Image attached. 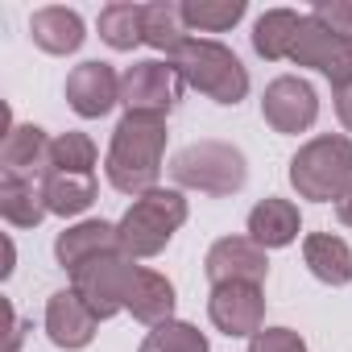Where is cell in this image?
Segmentation results:
<instances>
[{"instance_id": "8992f818", "label": "cell", "mask_w": 352, "mask_h": 352, "mask_svg": "<svg viewBox=\"0 0 352 352\" xmlns=\"http://www.w3.org/2000/svg\"><path fill=\"white\" fill-rule=\"evenodd\" d=\"M137 270H141V265H133V257H124V253L116 249V253L91 257V261H83L79 270H71V290L96 311V319H112V315L124 311Z\"/></svg>"}, {"instance_id": "ba28073f", "label": "cell", "mask_w": 352, "mask_h": 352, "mask_svg": "<svg viewBox=\"0 0 352 352\" xmlns=\"http://www.w3.org/2000/svg\"><path fill=\"white\" fill-rule=\"evenodd\" d=\"M183 75L174 71L170 63H133L124 75H120V104L124 112H145V116H166L183 96Z\"/></svg>"}, {"instance_id": "603a6c76", "label": "cell", "mask_w": 352, "mask_h": 352, "mask_svg": "<svg viewBox=\"0 0 352 352\" xmlns=\"http://www.w3.org/2000/svg\"><path fill=\"white\" fill-rule=\"evenodd\" d=\"M100 38L112 50H133L145 42V5H129V0H116V5L100 9Z\"/></svg>"}, {"instance_id": "8fae6325", "label": "cell", "mask_w": 352, "mask_h": 352, "mask_svg": "<svg viewBox=\"0 0 352 352\" xmlns=\"http://www.w3.org/2000/svg\"><path fill=\"white\" fill-rule=\"evenodd\" d=\"M204 270H208L212 286H224V282H253V286H261L265 274H270V257L249 236H220L208 249Z\"/></svg>"}, {"instance_id": "5b68a950", "label": "cell", "mask_w": 352, "mask_h": 352, "mask_svg": "<svg viewBox=\"0 0 352 352\" xmlns=\"http://www.w3.org/2000/svg\"><path fill=\"white\" fill-rule=\"evenodd\" d=\"M170 179L199 195H236L249 179V166L245 153L228 141H195L174 153Z\"/></svg>"}, {"instance_id": "d6986e66", "label": "cell", "mask_w": 352, "mask_h": 352, "mask_svg": "<svg viewBox=\"0 0 352 352\" xmlns=\"http://www.w3.org/2000/svg\"><path fill=\"white\" fill-rule=\"evenodd\" d=\"M302 261L323 286H348L352 282V249H348V241H340L331 232H311L302 241Z\"/></svg>"}, {"instance_id": "2e32d148", "label": "cell", "mask_w": 352, "mask_h": 352, "mask_svg": "<svg viewBox=\"0 0 352 352\" xmlns=\"http://www.w3.org/2000/svg\"><path fill=\"white\" fill-rule=\"evenodd\" d=\"M30 38H34L38 50L63 58V54H75L87 34H83V17H79L75 9L46 5V9H38V13L30 17Z\"/></svg>"}, {"instance_id": "f546056e", "label": "cell", "mask_w": 352, "mask_h": 352, "mask_svg": "<svg viewBox=\"0 0 352 352\" xmlns=\"http://www.w3.org/2000/svg\"><path fill=\"white\" fill-rule=\"evenodd\" d=\"M336 112H340L344 129L352 133V87H348V91H336Z\"/></svg>"}, {"instance_id": "83f0119b", "label": "cell", "mask_w": 352, "mask_h": 352, "mask_svg": "<svg viewBox=\"0 0 352 352\" xmlns=\"http://www.w3.org/2000/svg\"><path fill=\"white\" fill-rule=\"evenodd\" d=\"M311 17L340 38H352V0H315Z\"/></svg>"}, {"instance_id": "52a82bcc", "label": "cell", "mask_w": 352, "mask_h": 352, "mask_svg": "<svg viewBox=\"0 0 352 352\" xmlns=\"http://www.w3.org/2000/svg\"><path fill=\"white\" fill-rule=\"evenodd\" d=\"M290 63L294 67H315L336 91H348L352 87V38L331 34L311 13L302 17V30H298L294 50H290Z\"/></svg>"}, {"instance_id": "484cf974", "label": "cell", "mask_w": 352, "mask_h": 352, "mask_svg": "<svg viewBox=\"0 0 352 352\" xmlns=\"http://www.w3.org/2000/svg\"><path fill=\"white\" fill-rule=\"evenodd\" d=\"M137 352H212V344H208V336H204L195 323L166 319V323H157V327L141 340Z\"/></svg>"}, {"instance_id": "277c9868", "label": "cell", "mask_w": 352, "mask_h": 352, "mask_svg": "<svg viewBox=\"0 0 352 352\" xmlns=\"http://www.w3.org/2000/svg\"><path fill=\"white\" fill-rule=\"evenodd\" d=\"M183 224H187V199H183V191L153 187L149 195L133 199L129 212L120 216V224H116L120 253L133 257V261L137 257H157Z\"/></svg>"}, {"instance_id": "30bf717a", "label": "cell", "mask_w": 352, "mask_h": 352, "mask_svg": "<svg viewBox=\"0 0 352 352\" xmlns=\"http://www.w3.org/2000/svg\"><path fill=\"white\" fill-rule=\"evenodd\" d=\"M208 315H212L216 331H224L228 340H241V336L253 340V336L261 331V319H265L261 286H253V282H224V286H212Z\"/></svg>"}, {"instance_id": "f1b7e54d", "label": "cell", "mask_w": 352, "mask_h": 352, "mask_svg": "<svg viewBox=\"0 0 352 352\" xmlns=\"http://www.w3.org/2000/svg\"><path fill=\"white\" fill-rule=\"evenodd\" d=\"M249 352H307L302 336L290 331V327H261L253 340H249Z\"/></svg>"}, {"instance_id": "d4e9b609", "label": "cell", "mask_w": 352, "mask_h": 352, "mask_svg": "<svg viewBox=\"0 0 352 352\" xmlns=\"http://www.w3.org/2000/svg\"><path fill=\"white\" fill-rule=\"evenodd\" d=\"M245 0H183V17L199 34H224L245 17Z\"/></svg>"}, {"instance_id": "e0dca14e", "label": "cell", "mask_w": 352, "mask_h": 352, "mask_svg": "<svg viewBox=\"0 0 352 352\" xmlns=\"http://www.w3.org/2000/svg\"><path fill=\"white\" fill-rule=\"evenodd\" d=\"M298 228H302V216L290 199H261L253 212H249V241L261 245V249H286L298 241Z\"/></svg>"}, {"instance_id": "4316f807", "label": "cell", "mask_w": 352, "mask_h": 352, "mask_svg": "<svg viewBox=\"0 0 352 352\" xmlns=\"http://www.w3.org/2000/svg\"><path fill=\"white\" fill-rule=\"evenodd\" d=\"M96 141L87 133H58L50 141V174H96Z\"/></svg>"}, {"instance_id": "9c48e42d", "label": "cell", "mask_w": 352, "mask_h": 352, "mask_svg": "<svg viewBox=\"0 0 352 352\" xmlns=\"http://www.w3.org/2000/svg\"><path fill=\"white\" fill-rule=\"evenodd\" d=\"M261 116L274 133H307L319 116V96L307 79L298 75H282L265 87L261 96Z\"/></svg>"}, {"instance_id": "4dcf8cb0", "label": "cell", "mask_w": 352, "mask_h": 352, "mask_svg": "<svg viewBox=\"0 0 352 352\" xmlns=\"http://www.w3.org/2000/svg\"><path fill=\"white\" fill-rule=\"evenodd\" d=\"M336 220L352 228V183H348V191H344V195L336 199Z\"/></svg>"}, {"instance_id": "7c38bea8", "label": "cell", "mask_w": 352, "mask_h": 352, "mask_svg": "<svg viewBox=\"0 0 352 352\" xmlns=\"http://www.w3.org/2000/svg\"><path fill=\"white\" fill-rule=\"evenodd\" d=\"M67 104L83 120H100L120 104V75L108 63H79L67 75Z\"/></svg>"}, {"instance_id": "ffe728a7", "label": "cell", "mask_w": 352, "mask_h": 352, "mask_svg": "<svg viewBox=\"0 0 352 352\" xmlns=\"http://www.w3.org/2000/svg\"><path fill=\"white\" fill-rule=\"evenodd\" d=\"M124 311H129L133 319L149 323V327L166 323V319L174 315V286H170V278L157 274V270H137Z\"/></svg>"}, {"instance_id": "3957f363", "label": "cell", "mask_w": 352, "mask_h": 352, "mask_svg": "<svg viewBox=\"0 0 352 352\" xmlns=\"http://www.w3.org/2000/svg\"><path fill=\"white\" fill-rule=\"evenodd\" d=\"M352 183V137L344 133H323L298 145L290 157V187L298 199L311 204H336Z\"/></svg>"}, {"instance_id": "6da1fadb", "label": "cell", "mask_w": 352, "mask_h": 352, "mask_svg": "<svg viewBox=\"0 0 352 352\" xmlns=\"http://www.w3.org/2000/svg\"><path fill=\"white\" fill-rule=\"evenodd\" d=\"M162 153H166V116L124 112L120 124L112 129V145L104 157L108 183L133 199L149 195L162 174Z\"/></svg>"}, {"instance_id": "cb8c5ba5", "label": "cell", "mask_w": 352, "mask_h": 352, "mask_svg": "<svg viewBox=\"0 0 352 352\" xmlns=\"http://www.w3.org/2000/svg\"><path fill=\"white\" fill-rule=\"evenodd\" d=\"M187 30L191 25L183 17V5H174V0H153V5H145V46L174 54L187 42Z\"/></svg>"}, {"instance_id": "5bb4252c", "label": "cell", "mask_w": 352, "mask_h": 352, "mask_svg": "<svg viewBox=\"0 0 352 352\" xmlns=\"http://www.w3.org/2000/svg\"><path fill=\"white\" fill-rule=\"evenodd\" d=\"M0 170L13 179H42L50 174V137L38 124H9L0 141Z\"/></svg>"}, {"instance_id": "ac0fdd59", "label": "cell", "mask_w": 352, "mask_h": 352, "mask_svg": "<svg viewBox=\"0 0 352 352\" xmlns=\"http://www.w3.org/2000/svg\"><path fill=\"white\" fill-rule=\"evenodd\" d=\"M0 216H5L13 228H38L50 216L42 179H13V174H0Z\"/></svg>"}, {"instance_id": "4fadbf2b", "label": "cell", "mask_w": 352, "mask_h": 352, "mask_svg": "<svg viewBox=\"0 0 352 352\" xmlns=\"http://www.w3.org/2000/svg\"><path fill=\"white\" fill-rule=\"evenodd\" d=\"M96 327H100L96 311H91L75 290L50 294V302H46V336H50L54 348L79 352V348H87V344L96 340Z\"/></svg>"}, {"instance_id": "44dd1931", "label": "cell", "mask_w": 352, "mask_h": 352, "mask_svg": "<svg viewBox=\"0 0 352 352\" xmlns=\"http://www.w3.org/2000/svg\"><path fill=\"white\" fill-rule=\"evenodd\" d=\"M298 30H302V17L294 9H270L257 17L253 25V50L265 58V63H278V58H290L294 42H298Z\"/></svg>"}, {"instance_id": "9a60e30c", "label": "cell", "mask_w": 352, "mask_h": 352, "mask_svg": "<svg viewBox=\"0 0 352 352\" xmlns=\"http://www.w3.org/2000/svg\"><path fill=\"white\" fill-rule=\"evenodd\" d=\"M116 249H120V236H116V224H108V220L71 224V228L58 232V241H54V257H58L63 270H79L83 261L104 257V253H116Z\"/></svg>"}, {"instance_id": "7402d4cb", "label": "cell", "mask_w": 352, "mask_h": 352, "mask_svg": "<svg viewBox=\"0 0 352 352\" xmlns=\"http://www.w3.org/2000/svg\"><path fill=\"white\" fill-rule=\"evenodd\" d=\"M46 204H50V216H83L91 204H96V174H46Z\"/></svg>"}, {"instance_id": "7a4b0ae2", "label": "cell", "mask_w": 352, "mask_h": 352, "mask_svg": "<svg viewBox=\"0 0 352 352\" xmlns=\"http://www.w3.org/2000/svg\"><path fill=\"white\" fill-rule=\"evenodd\" d=\"M170 67L183 75L187 87L204 91L208 100H216V104H224V108H236V104L249 96V71H245V63H241L224 42L187 38L179 50L170 54Z\"/></svg>"}]
</instances>
